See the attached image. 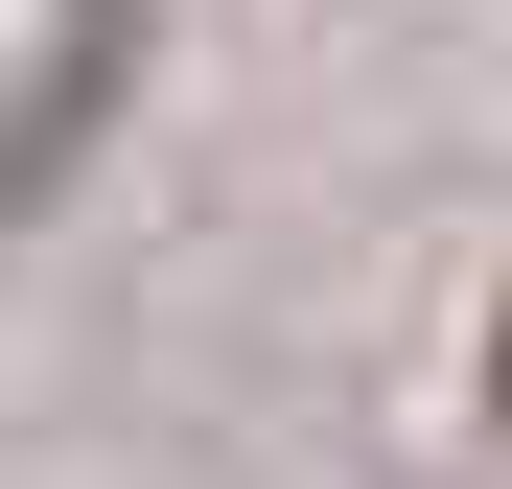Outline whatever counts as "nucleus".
Segmentation results:
<instances>
[{
  "label": "nucleus",
  "mask_w": 512,
  "mask_h": 489,
  "mask_svg": "<svg viewBox=\"0 0 512 489\" xmlns=\"http://www.w3.org/2000/svg\"><path fill=\"white\" fill-rule=\"evenodd\" d=\"M489 396H512V326H489Z\"/></svg>",
  "instance_id": "nucleus-1"
}]
</instances>
